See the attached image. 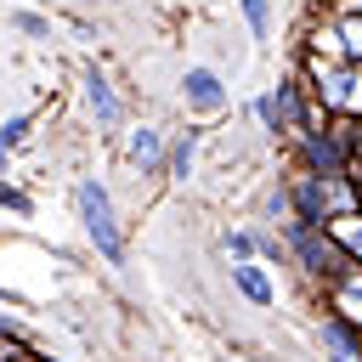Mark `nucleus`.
<instances>
[{"label": "nucleus", "mask_w": 362, "mask_h": 362, "mask_svg": "<svg viewBox=\"0 0 362 362\" xmlns=\"http://www.w3.org/2000/svg\"><path fill=\"white\" fill-rule=\"evenodd\" d=\"M283 181H288V209H294V221H317V226H328L334 215H345V209H356V204H362L356 170H345V175L288 170Z\"/></svg>", "instance_id": "f257e3e1"}, {"label": "nucleus", "mask_w": 362, "mask_h": 362, "mask_svg": "<svg viewBox=\"0 0 362 362\" xmlns=\"http://www.w3.org/2000/svg\"><path fill=\"white\" fill-rule=\"evenodd\" d=\"M283 232V249H288V266L311 283V288H322V283H334L345 266H351V255L339 249V238L328 232V226H317V221H283L277 226Z\"/></svg>", "instance_id": "f03ea898"}, {"label": "nucleus", "mask_w": 362, "mask_h": 362, "mask_svg": "<svg viewBox=\"0 0 362 362\" xmlns=\"http://www.w3.org/2000/svg\"><path fill=\"white\" fill-rule=\"evenodd\" d=\"M74 215H79L90 249H96L107 266H124V255H130L124 221H119V209H113V192H107L96 175H79V181H74Z\"/></svg>", "instance_id": "7ed1b4c3"}, {"label": "nucleus", "mask_w": 362, "mask_h": 362, "mask_svg": "<svg viewBox=\"0 0 362 362\" xmlns=\"http://www.w3.org/2000/svg\"><path fill=\"white\" fill-rule=\"evenodd\" d=\"M300 74H305V90L322 113H345L351 102V79H356V62L351 57H300Z\"/></svg>", "instance_id": "20e7f679"}, {"label": "nucleus", "mask_w": 362, "mask_h": 362, "mask_svg": "<svg viewBox=\"0 0 362 362\" xmlns=\"http://www.w3.org/2000/svg\"><path fill=\"white\" fill-rule=\"evenodd\" d=\"M181 107L192 119H221L232 107V85L209 62H187V74H181Z\"/></svg>", "instance_id": "39448f33"}, {"label": "nucleus", "mask_w": 362, "mask_h": 362, "mask_svg": "<svg viewBox=\"0 0 362 362\" xmlns=\"http://www.w3.org/2000/svg\"><path fill=\"white\" fill-rule=\"evenodd\" d=\"M164 153H170V130H158V124L124 130V164L136 170V181H164Z\"/></svg>", "instance_id": "423d86ee"}, {"label": "nucleus", "mask_w": 362, "mask_h": 362, "mask_svg": "<svg viewBox=\"0 0 362 362\" xmlns=\"http://www.w3.org/2000/svg\"><path fill=\"white\" fill-rule=\"evenodd\" d=\"M79 96H85V113L96 119V130H119V124H124V102H119L113 79H107L96 62L79 68Z\"/></svg>", "instance_id": "0eeeda50"}, {"label": "nucleus", "mask_w": 362, "mask_h": 362, "mask_svg": "<svg viewBox=\"0 0 362 362\" xmlns=\"http://www.w3.org/2000/svg\"><path fill=\"white\" fill-rule=\"evenodd\" d=\"M204 119H192L187 130H170V153H164V181H187L198 170V153H204Z\"/></svg>", "instance_id": "6e6552de"}, {"label": "nucleus", "mask_w": 362, "mask_h": 362, "mask_svg": "<svg viewBox=\"0 0 362 362\" xmlns=\"http://www.w3.org/2000/svg\"><path fill=\"white\" fill-rule=\"evenodd\" d=\"M317 294H322V311H339V317H351V322L362 328V266H356V260H351L334 283H322Z\"/></svg>", "instance_id": "1a4fd4ad"}, {"label": "nucleus", "mask_w": 362, "mask_h": 362, "mask_svg": "<svg viewBox=\"0 0 362 362\" xmlns=\"http://www.w3.org/2000/svg\"><path fill=\"white\" fill-rule=\"evenodd\" d=\"M226 272H232V288H238L249 305H260V311H266V305H277V277H272L260 260H232Z\"/></svg>", "instance_id": "9d476101"}, {"label": "nucleus", "mask_w": 362, "mask_h": 362, "mask_svg": "<svg viewBox=\"0 0 362 362\" xmlns=\"http://www.w3.org/2000/svg\"><path fill=\"white\" fill-rule=\"evenodd\" d=\"M300 57H345V40H339V17H334L328 6H322V23H317V17L305 23Z\"/></svg>", "instance_id": "9b49d317"}, {"label": "nucleus", "mask_w": 362, "mask_h": 362, "mask_svg": "<svg viewBox=\"0 0 362 362\" xmlns=\"http://www.w3.org/2000/svg\"><path fill=\"white\" fill-rule=\"evenodd\" d=\"M249 113H255V124H260L266 136H283V141H288V102H283V90H260V96L249 102Z\"/></svg>", "instance_id": "f8f14e48"}, {"label": "nucleus", "mask_w": 362, "mask_h": 362, "mask_svg": "<svg viewBox=\"0 0 362 362\" xmlns=\"http://www.w3.org/2000/svg\"><path fill=\"white\" fill-rule=\"evenodd\" d=\"M34 124H40V113H34V107H23V113L0 119V164H11V153H17V147H28Z\"/></svg>", "instance_id": "ddd939ff"}, {"label": "nucleus", "mask_w": 362, "mask_h": 362, "mask_svg": "<svg viewBox=\"0 0 362 362\" xmlns=\"http://www.w3.org/2000/svg\"><path fill=\"white\" fill-rule=\"evenodd\" d=\"M221 255L226 260H260V232L255 226H221Z\"/></svg>", "instance_id": "4468645a"}, {"label": "nucleus", "mask_w": 362, "mask_h": 362, "mask_svg": "<svg viewBox=\"0 0 362 362\" xmlns=\"http://www.w3.org/2000/svg\"><path fill=\"white\" fill-rule=\"evenodd\" d=\"M328 232H334V238H339V249L362 266V204H356V209H345V215H334V221H328Z\"/></svg>", "instance_id": "2eb2a0df"}, {"label": "nucleus", "mask_w": 362, "mask_h": 362, "mask_svg": "<svg viewBox=\"0 0 362 362\" xmlns=\"http://www.w3.org/2000/svg\"><path fill=\"white\" fill-rule=\"evenodd\" d=\"M0 209H6V215H17V221H28V215H34V198H28L11 175H0Z\"/></svg>", "instance_id": "dca6fc26"}, {"label": "nucleus", "mask_w": 362, "mask_h": 362, "mask_svg": "<svg viewBox=\"0 0 362 362\" xmlns=\"http://www.w3.org/2000/svg\"><path fill=\"white\" fill-rule=\"evenodd\" d=\"M238 11H243L255 40H272V0H238Z\"/></svg>", "instance_id": "f3484780"}, {"label": "nucleus", "mask_w": 362, "mask_h": 362, "mask_svg": "<svg viewBox=\"0 0 362 362\" xmlns=\"http://www.w3.org/2000/svg\"><path fill=\"white\" fill-rule=\"evenodd\" d=\"M294 209H288V181H277V187H266V198H260V221H288Z\"/></svg>", "instance_id": "a211bd4d"}, {"label": "nucleus", "mask_w": 362, "mask_h": 362, "mask_svg": "<svg viewBox=\"0 0 362 362\" xmlns=\"http://www.w3.org/2000/svg\"><path fill=\"white\" fill-rule=\"evenodd\" d=\"M6 23H11L23 40H51V17H40V11H11Z\"/></svg>", "instance_id": "6ab92c4d"}, {"label": "nucleus", "mask_w": 362, "mask_h": 362, "mask_svg": "<svg viewBox=\"0 0 362 362\" xmlns=\"http://www.w3.org/2000/svg\"><path fill=\"white\" fill-rule=\"evenodd\" d=\"M351 119H362V62H356V79H351V102H345Z\"/></svg>", "instance_id": "aec40b11"}, {"label": "nucleus", "mask_w": 362, "mask_h": 362, "mask_svg": "<svg viewBox=\"0 0 362 362\" xmlns=\"http://www.w3.org/2000/svg\"><path fill=\"white\" fill-rule=\"evenodd\" d=\"M0 334H6V339H28V334H23V322H17L11 311H0Z\"/></svg>", "instance_id": "412c9836"}, {"label": "nucleus", "mask_w": 362, "mask_h": 362, "mask_svg": "<svg viewBox=\"0 0 362 362\" xmlns=\"http://www.w3.org/2000/svg\"><path fill=\"white\" fill-rule=\"evenodd\" d=\"M6 362H51V356H45V351H34V345H28V351H17V356H6Z\"/></svg>", "instance_id": "4be33fe9"}, {"label": "nucleus", "mask_w": 362, "mask_h": 362, "mask_svg": "<svg viewBox=\"0 0 362 362\" xmlns=\"http://www.w3.org/2000/svg\"><path fill=\"white\" fill-rule=\"evenodd\" d=\"M328 362H362V351H334Z\"/></svg>", "instance_id": "5701e85b"}, {"label": "nucleus", "mask_w": 362, "mask_h": 362, "mask_svg": "<svg viewBox=\"0 0 362 362\" xmlns=\"http://www.w3.org/2000/svg\"><path fill=\"white\" fill-rule=\"evenodd\" d=\"M0 305H23V300H17V294H11L6 283H0Z\"/></svg>", "instance_id": "b1692460"}, {"label": "nucleus", "mask_w": 362, "mask_h": 362, "mask_svg": "<svg viewBox=\"0 0 362 362\" xmlns=\"http://www.w3.org/2000/svg\"><path fill=\"white\" fill-rule=\"evenodd\" d=\"M356 164H362V119H356Z\"/></svg>", "instance_id": "393cba45"}, {"label": "nucleus", "mask_w": 362, "mask_h": 362, "mask_svg": "<svg viewBox=\"0 0 362 362\" xmlns=\"http://www.w3.org/2000/svg\"><path fill=\"white\" fill-rule=\"evenodd\" d=\"M356 187H362V164H356Z\"/></svg>", "instance_id": "a878e982"}, {"label": "nucleus", "mask_w": 362, "mask_h": 362, "mask_svg": "<svg viewBox=\"0 0 362 362\" xmlns=\"http://www.w3.org/2000/svg\"><path fill=\"white\" fill-rule=\"evenodd\" d=\"M317 6H328V0H317Z\"/></svg>", "instance_id": "bb28decb"}]
</instances>
